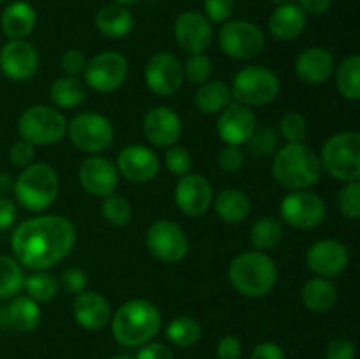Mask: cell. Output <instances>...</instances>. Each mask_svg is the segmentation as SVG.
<instances>
[{
  "instance_id": "6da1fadb",
  "label": "cell",
  "mask_w": 360,
  "mask_h": 359,
  "mask_svg": "<svg viewBox=\"0 0 360 359\" xmlns=\"http://www.w3.org/2000/svg\"><path fill=\"white\" fill-rule=\"evenodd\" d=\"M76 243V227L63 215H37L14 229L11 248L21 266L46 271L65 259Z\"/></svg>"
},
{
  "instance_id": "7a4b0ae2",
  "label": "cell",
  "mask_w": 360,
  "mask_h": 359,
  "mask_svg": "<svg viewBox=\"0 0 360 359\" xmlns=\"http://www.w3.org/2000/svg\"><path fill=\"white\" fill-rule=\"evenodd\" d=\"M271 171L278 185L295 192L316 185L322 178L323 168L320 155L304 143H287L273 155Z\"/></svg>"
},
{
  "instance_id": "3957f363",
  "label": "cell",
  "mask_w": 360,
  "mask_h": 359,
  "mask_svg": "<svg viewBox=\"0 0 360 359\" xmlns=\"http://www.w3.org/2000/svg\"><path fill=\"white\" fill-rule=\"evenodd\" d=\"M160 327V310L143 298L129 299L111 317L112 336L125 347H143L157 336Z\"/></svg>"
},
{
  "instance_id": "277c9868",
  "label": "cell",
  "mask_w": 360,
  "mask_h": 359,
  "mask_svg": "<svg viewBox=\"0 0 360 359\" xmlns=\"http://www.w3.org/2000/svg\"><path fill=\"white\" fill-rule=\"evenodd\" d=\"M229 282L246 298H262L274 289L278 267L274 260L260 250L243 252L229 264Z\"/></svg>"
},
{
  "instance_id": "5b68a950",
  "label": "cell",
  "mask_w": 360,
  "mask_h": 359,
  "mask_svg": "<svg viewBox=\"0 0 360 359\" xmlns=\"http://www.w3.org/2000/svg\"><path fill=\"white\" fill-rule=\"evenodd\" d=\"M13 192L25 210H48L60 194L58 172L46 162H34L21 169L20 176L14 180Z\"/></svg>"
},
{
  "instance_id": "8992f818",
  "label": "cell",
  "mask_w": 360,
  "mask_h": 359,
  "mask_svg": "<svg viewBox=\"0 0 360 359\" xmlns=\"http://www.w3.org/2000/svg\"><path fill=\"white\" fill-rule=\"evenodd\" d=\"M323 171L340 182L360 180V132L345 130L330 136L320 151Z\"/></svg>"
},
{
  "instance_id": "52a82bcc",
  "label": "cell",
  "mask_w": 360,
  "mask_h": 359,
  "mask_svg": "<svg viewBox=\"0 0 360 359\" xmlns=\"http://www.w3.org/2000/svg\"><path fill=\"white\" fill-rule=\"evenodd\" d=\"M232 97L248 108L266 106L280 95V76L266 65H246L232 77Z\"/></svg>"
},
{
  "instance_id": "ba28073f",
  "label": "cell",
  "mask_w": 360,
  "mask_h": 359,
  "mask_svg": "<svg viewBox=\"0 0 360 359\" xmlns=\"http://www.w3.org/2000/svg\"><path fill=\"white\" fill-rule=\"evenodd\" d=\"M67 118L55 106L35 104L21 113L18 132L21 139L34 146H51L60 143L67 134Z\"/></svg>"
},
{
  "instance_id": "9c48e42d",
  "label": "cell",
  "mask_w": 360,
  "mask_h": 359,
  "mask_svg": "<svg viewBox=\"0 0 360 359\" xmlns=\"http://www.w3.org/2000/svg\"><path fill=\"white\" fill-rule=\"evenodd\" d=\"M67 136L77 150L88 155L105 151L115 139V127L108 116L94 111H83L67 123Z\"/></svg>"
},
{
  "instance_id": "30bf717a",
  "label": "cell",
  "mask_w": 360,
  "mask_h": 359,
  "mask_svg": "<svg viewBox=\"0 0 360 359\" xmlns=\"http://www.w3.org/2000/svg\"><path fill=\"white\" fill-rule=\"evenodd\" d=\"M218 46L231 58L252 60L266 48V35L252 21L229 20L218 30Z\"/></svg>"
},
{
  "instance_id": "8fae6325",
  "label": "cell",
  "mask_w": 360,
  "mask_h": 359,
  "mask_svg": "<svg viewBox=\"0 0 360 359\" xmlns=\"http://www.w3.org/2000/svg\"><path fill=\"white\" fill-rule=\"evenodd\" d=\"M83 76L86 87L97 94H112L129 77V60L118 51H102L88 60Z\"/></svg>"
},
{
  "instance_id": "7c38bea8",
  "label": "cell",
  "mask_w": 360,
  "mask_h": 359,
  "mask_svg": "<svg viewBox=\"0 0 360 359\" xmlns=\"http://www.w3.org/2000/svg\"><path fill=\"white\" fill-rule=\"evenodd\" d=\"M146 246L158 260L174 264L185 259L190 241L181 225L169 218H158L148 227Z\"/></svg>"
},
{
  "instance_id": "4fadbf2b",
  "label": "cell",
  "mask_w": 360,
  "mask_h": 359,
  "mask_svg": "<svg viewBox=\"0 0 360 359\" xmlns=\"http://www.w3.org/2000/svg\"><path fill=\"white\" fill-rule=\"evenodd\" d=\"M326 201L311 190H295L287 194L280 204L281 220L301 231L319 227L326 220Z\"/></svg>"
},
{
  "instance_id": "5bb4252c",
  "label": "cell",
  "mask_w": 360,
  "mask_h": 359,
  "mask_svg": "<svg viewBox=\"0 0 360 359\" xmlns=\"http://www.w3.org/2000/svg\"><path fill=\"white\" fill-rule=\"evenodd\" d=\"M185 73L183 63L174 53H155L144 67V81L150 92L158 97H171L181 88Z\"/></svg>"
},
{
  "instance_id": "9a60e30c",
  "label": "cell",
  "mask_w": 360,
  "mask_h": 359,
  "mask_svg": "<svg viewBox=\"0 0 360 359\" xmlns=\"http://www.w3.org/2000/svg\"><path fill=\"white\" fill-rule=\"evenodd\" d=\"M350 264L347 245L338 239H319L306 252V266L315 277L336 278Z\"/></svg>"
},
{
  "instance_id": "2e32d148",
  "label": "cell",
  "mask_w": 360,
  "mask_h": 359,
  "mask_svg": "<svg viewBox=\"0 0 360 359\" xmlns=\"http://www.w3.org/2000/svg\"><path fill=\"white\" fill-rule=\"evenodd\" d=\"M174 39L186 53H204L214 39L213 23L199 11H185L174 21Z\"/></svg>"
},
{
  "instance_id": "e0dca14e",
  "label": "cell",
  "mask_w": 360,
  "mask_h": 359,
  "mask_svg": "<svg viewBox=\"0 0 360 359\" xmlns=\"http://www.w3.org/2000/svg\"><path fill=\"white\" fill-rule=\"evenodd\" d=\"M213 187L206 176L188 172L181 176L174 187V203L179 211L188 217H200L213 204Z\"/></svg>"
},
{
  "instance_id": "ac0fdd59",
  "label": "cell",
  "mask_w": 360,
  "mask_h": 359,
  "mask_svg": "<svg viewBox=\"0 0 360 359\" xmlns=\"http://www.w3.org/2000/svg\"><path fill=\"white\" fill-rule=\"evenodd\" d=\"M39 51L27 39H9L0 49V70L11 81H27L37 73Z\"/></svg>"
},
{
  "instance_id": "d6986e66",
  "label": "cell",
  "mask_w": 360,
  "mask_h": 359,
  "mask_svg": "<svg viewBox=\"0 0 360 359\" xmlns=\"http://www.w3.org/2000/svg\"><path fill=\"white\" fill-rule=\"evenodd\" d=\"M116 169L127 182L148 183L160 171V160L150 146L129 144L118 153Z\"/></svg>"
},
{
  "instance_id": "ffe728a7",
  "label": "cell",
  "mask_w": 360,
  "mask_h": 359,
  "mask_svg": "<svg viewBox=\"0 0 360 359\" xmlns=\"http://www.w3.org/2000/svg\"><path fill=\"white\" fill-rule=\"evenodd\" d=\"M77 178H79L81 187L90 196L104 199V197L115 194L118 189L120 172L109 158L101 157V155H91L81 162Z\"/></svg>"
},
{
  "instance_id": "44dd1931",
  "label": "cell",
  "mask_w": 360,
  "mask_h": 359,
  "mask_svg": "<svg viewBox=\"0 0 360 359\" xmlns=\"http://www.w3.org/2000/svg\"><path fill=\"white\" fill-rule=\"evenodd\" d=\"M257 130V116L248 106L232 102L220 113L217 122V132L225 144L243 146L248 143Z\"/></svg>"
},
{
  "instance_id": "7402d4cb",
  "label": "cell",
  "mask_w": 360,
  "mask_h": 359,
  "mask_svg": "<svg viewBox=\"0 0 360 359\" xmlns=\"http://www.w3.org/2000/svg\"><path fill=\"white\" fill-rule=\"evenodd\" d=\"M143 132L148 143L157 148H169L178 143L183 134V122L174 109L157 106L143 120Z\"/></svg>"
},
{
  "instance_id": "603a6c76",
  "label": "cell",
  "mask_w": 360,
  "mask_h": 359,
  "mask_svg": "<svg viewBox=\"0 0 360 359\" xmlns=\"http://www.w3.org/2000/svg\"><path fill=\"white\" fill-rule=\"evenodd\" d=\"M336 60L333 53L322 46H311L299 53L295 60V74L306 84H323L334 76Z\"/></svg>"
},
{
  "instance_id": "cb8c5ba5",
  "label": "cell",
  "mask_w": 360,
  "mask_h": 359,
  "mask_svg": "<svg viewBox=\"0 0 360 359\" xmlns=\"http://www.w3.org/2000/svg\"><path fill=\"white\" fill-rule=\"evenodd\" d=\"M74 320L88 331H101L111 322V305L108 299L95 291H83L76 296L72 306Z\"/></svg>"
},
{
  "instance_id": "d4e9b609",
  "label": "cell",
  "mask_w": 360,
  "mask_h": 359,
  "mask_svg": "<svg viewBox=\"0 0 360 359\" xmlns=\"http://www.w3.org/2000/svg\"><path fill=\"white\" fill-rule=\"evenodd\" d=\"M306 23H308V14L295 2H287L274 7L267 20V28L276 41L288 42L297 39L304 32Z\"/></svg>"
},
{
  "instance_id": "484cf974",
  "label": "cell",
  "mask_w": 360,
  "mask_h": 359,
  "mask_svg": "<svg viewBox=\"0 0 360 359\" xmlns=\"http://www.w3.org/2000/svg\"><path fill=\"white\" fill-rule=\"evenodd\" d=\"M37 25V13L25 0H14L6 6L0 16V27L9 39H27Z\"/></svg>"
},
{
  "instance_id": "4316f807",
  "label": "cell",
  "mask_w": 360,
  "mask_h": 359,
  "mask_svg": "<svg viewBox=\"0 0 360 359\" xmlns=\"http://www.w3.org/2000/svg\"><path fill=\"white\" fill-rule=\"evenodd\" d=\"M213 208L221 222L231 225L243 224L252 211L250 197L236 187H227L213 197Z\"/></svg>"
},
{
  "instance_id": "83f0119b",
  "label": "cell",
  "mask_w": 360,
  "mask_h": 359,
  "mask_svg": "<svg viewBox=\"0 0 360 359\" xmlns=\"http://www.w3.org/2000/svg\"><path fill=\"white\" fill-rule=\"evenodd\" d=\"M95 27L104 37L123 39L132 32L134 16L127 7L118 4H105L95 14Z\"/></svg>"
},
{
  "instance_id": "f1b7e54d",
  "label": "cell",
  "mask_w": 360,
  "mask_h": 359,
  "mask_svg": "<svg viewBox=\"0 0 360 359\" xmlns=\"http://www.w3.org/2000/svg\"><path fill=\"white\" fill-rule=\"evenodd\" d=\"M49 101L56 109H74L86 101L88 87L76 76H60L49 84Z\"/></svg>"
},
{
  "instance_id": "f546056e",
  "label": "cell",
  "mask_w": 360,
  "mask_h": 359,
  "mask_svg": "<svg viewBox=\"0 0 360 359\" xmlns=\"http://www.w3.org/2000/svg\"><path fill=\"white\" fill-rule=\"evenodd\" d=\"M197 109L204 115H220L225 108L234 102L232 90L224 81H206L199 84L195 95H193Z\"/></svg>"
},
{
  "instance_id": "4dcf8cb0",
  "label": "cell",
  "mask_w": 360,
  "mask_h": 359,
  "mask_svg": "<svg viewBox=\"0 0 360 359\" xmlns=\"http://www.w3.org/2000/svg\"><path fill=\"white\" fill-rule=\"evenodd\" d=\"M301 301L311 312H327L338 301V289L333 280L322 277L309 278L301 291Z\"/></svg>"
},
{
  "instance_id": "1f68e13d",
  "label": "cell",
  "mask_w": 360,
  "mask_h": 359,
  "mask_svg": "<svg viewBox=\"0 0 360 359\" xmlns=\"http://www.w3.org/2000/svg\"><path fill=\"white\" fill-rule=\"evenodd\" d=\"M41 306L28 296H20L13 298V301L7 306V322L13 329L20 333H30L41 324Z\"/></svg>"
},
{
  "instance_id": "d6a6232c",
  "label": "cell",
  "mask_w": 360,
  "mask_h": 359,
  "mask_svg": "<svg viewBox=\"0 0 360 359\" xmlns=\"http://www.w3.org/2000/svg\"><path fill=\"white\" fill-rule=\"evenodd\" d=\"M336 88L348 101H360V53L348 55L334 70Z\"/></svg>"
},
{
  "instance_id": "836d02e7",
  "label": "cell",
  "mask_w": 360,
  "mask_h": 359,
  "mask_svg": "<svg viewBox=\"0 0 360 359\" xmlns=\"http://www.w3.org/2000/svg\"><path fill=\"white\" fill-rule=\"evenodd\" d=\"M165 336L176 347H192L202 336V327H200L199 320L188 315L174 317L171 322L165 327Z\"/></svg>"
},
{
  "instance_id": "e575fe53",
  "label": "cell",
  "mask_w": 360,
  "mask_h": 359,
  "mask_svg": "<svg viewBox=\"0 0 360 359\" xmlns=\"http://www.w3.org/2000/svg\"><path fill=\"white\" fill-rule=\"evenodd\" d=\"M250 239L257 250H273L283 239V224L276 217H262L252 225Z\"/></svg>"
},
{
  "instance_id": "d590c367",
  "label": "cell",
  "mask_w": 360,
  "mask_h": 359,
  "mask_svg": "<svg viewBox=\"0 0 360 359\" xmlns=\"http://www.w3.org/2000/svg\"><path fill=\"white\" fill-rule=\"evenodd\" d=\"M23 266L14 257L0 256V299H13L25 287Z\"/></svg>"
},
{
  "instance_id": "8d00e7d4",
  "label": "cell",
  "mask_w": 360,
  "mask_h": 359,
  "mask_svg": "<svg viewBox=\"0 0 360 359\" xmlns=\"http://www.w3.org/2000/svg\"><path fill=\"white\" fill-rule=\"evenodd\" d=\"M25 292L37 303H48L58 292V282L48 271H35L25 278Z\"/></svg>"
},
{
  "instance_id": "74e56055",
  "label": "cell",
  "mask_w": 360,
  "mask_h": 359,
  "mask_svg": "<svg viewBox=\"0 0 360 359\" xmlns=\"http://www.w3.org/2000/svg\"><path fill=\"white\" fill-rule=\"evenodd\" d=\"M132 204L118 194H111V196L104 197L102 201V217L105 222L115 227H127L132 220Z\"/></svg>"
},
{
  "instance_id": "f35d334b",
  "label": "cell",
  "mask_w": 360,
  "mask_h": 359,
  "mask_svg": "<svg viewBox=\"0 0 360 359\" xmlns=\"http://www.w3.org/2000/svg\"><path fill=\"white\" fill-rule=\"evenodd\" d=\"M248 151L255 157H271L280 148V137H278L276 130L264 127V129H257L252 134V137L246 143Z\"/></svg>"
},
{
  "instance_id": "ab89813d",
  "label": "cell",
  "mask_w": 360,
  "mask_h": 359,
  "mask_svg": "<svg viewBox=\"0 0 360 359\" xmlns=\"http://www.w3.org/2000/svg\"><path fill=\"white\" fill-rule=\"evenodd\" d=\"M183 73L190 83L202 84L210 81L211 74H213V62L206 53H192L183 63Z\"/></svg>"
},
{
  "instance_id": "60d3db41",
  "label": "cell",
  "mask_w": 360,
  "mask_h": 359,
  "mask_svg": "<svg viewBox=\"0 0 360 359\" xmlns=\"http://www.w3.org/2000/svg\"><path fill=\"white\" fill-rule=\"evenodd\" d=\"M308 120H306L304 115L297 111L287 113L280 122V136L287 143H302L306 136H308Z\"/></svg>"
},
{
  "instance_id": "b9f144b4",
  "label": "cell",
  "mask_w": 360,
  "mask_h": 359,
  "mask_svg": "<svg viewBox=\"0 0 360 359\" xmlns=\"http://www.w3.org/2000/svg\"><path fill=\"white\" fill-rule=\"evenodd\" d=\"M164 160H165V168L169 169V172L179 176V178L188 175V172H192L193 158L185 146L172 144V146L165 148Z\"/></svg>"
},
{
  "instance_id": "7bdbcfd3",
  "label": "cell",
  "mask_w": 360,
  "mask_h": 359,
  "mask_svg": "<svg viewBox=\"0 0 360 359\" xmlns=\"http://www.w3.org/2000/svg\"><path fill=\"white\" fill-rule=\"evenodd\" d=\"M338 206L347 218H352V220L360 218V180L345 183L338 196Z\"/></svg>"
},
{
  "instance_id": "ee69618b",
  "label": "cell",
  "mask_w": 360,
  "mask_h": 359,
  "mask_svg": "<svg viewBox=\"0 0 360 359\" xmlns=\"http://www.w3.org/2000/svg\"><path fill=\"white\" fill-rule=\"evenodd\" d=\"M236 9V0H204V14L211 23L224 25L231 20Z\"/></svg>"
},
{
  "instance_id": "f6af8a7d",
  "label": "cell",
  "mask_w": 360,
  "mask_h": 359,
  "mask_svg": "<svg viewBox=\"0 0 360 359\" xmlns=\"http://www.w3.org/2000/svg\"><path fill=\"white\" fill-rule=\"evenodd\" d=\"M9 160L18 169L28 168L35 162V146L25 139L16 141L9 150Z\"/></svg>"
},
{
  "instance_id": "bcb514c9",
  "label": "cell",
  "mask_w": 360,
  "mask_h": 359,
  "mask_svg": "<svg viewBox=\"0 0 360 359\" xmlns=\"http://www.w3.org/2000/svg\"><path fill=\"white\" fill-rule=\"evenodd\" d=\"M88 58L81 49H67L60 56V67L67 76H79L86 69Z\"/></svg>"
},
{
  "instance_id": "7dc6e473",
  "label": "cell",
  "mask_w": 360,
  "mask_h": 359,
  "mask_svg": "<svg viewBox=\"0 0 360 359\" xmlns=\"http://www.w3.org/2000/svg\"><path fill=\"white\" fill-rule=\"evenodd\" d=\"M218 165L227 172H238L245 165V151H243V148L227 144L218 155Z\"/></svg>"
},
{
  "instance_id": "c3c4849f",
  "label": "cell",
  "mask_w": 360,
  "mask_h": 359,
  "mask_svg": "<svg viewBox=\"0 0 360 359\" xmlns=\"http://www.w3.org/2000/svg\"><path fill=\"white\" fill-rule=\"evenodd\" d=\"M355 344L347 336L333 338L326 348V359H355Z\"/></svg>"
},
{
  "instance_id": "681fc988",
  "label": "cell",
  "mask_w": 360,
  "mask_h": 359,
  "mask_svg": "<svg viewBox=\"0 0 360 359\" xmlns=\"http://www.w3.org/2000/svg\"><path fill=\"white\" fill-rule=\"evenodd\" d=\"M88 277L83 270L79 267H69L65 273L62 275V285L67 292H72V294H81L83 291H86Z\"/></svg>"
},
{
  "instance_id": "f907efd6",
  "label": "cell",
  "mask_w": 360,
  "mask_h": 359,
  "mask_svg": "<svg viewBox=\"0 0 360 359\" xmlns=\"http://www.w3.org/2000/svg\"><path fill=\"white\" fill-rule=\"evenodd\" d=\"M136 359H174L171 347L160 341H148L137 352Z\"/></svg>"
},
{
  "instance_id": "816d5d0a",
  "label": "cell",
  "mask_w": 360,
  "mask_h": 359,
  "mask_svg": "<svg viewBox=\"0 0 360 359\" xmlns=\"http://www.w3.org/2000/svg\"><path fill=\"white\" fill-rule=\"evenodd\" d=\"M241 341L236 336H224L217 344V358L218 359H239L241 358Z\"/></svg>"
},
{
  "instance_id": "f5cc1de1",
  "label": "cell",
  "mask_w": 360,
  "mask_h": 359,
  "mask_svg": "<svg viewBox=\"0 0 360 359\" xmlns=\"http://www.w3.org/2000/svg\"><path fill=\"white\" fill-rule=\"evenodd\" d=\"M250 359H287L283 348L273 341H262L252 351Z\"/></svg>"
},
{
  "instance_id": "db71d44e",
  "label": "cell",
  "mask_w": 360,
  "mask_h": 359,
  "mask_svg": "<svg viewBox=\"0 0 360 359\" xmlns=\"http://www.w3.org/2000/svg\"><path fill=\"white\" fill-rule=\"evenodd\" d=\"M16 220V204L7 196H0V231H6Z\"/></svg>"
},
{
  "instance_id": "11a10c76",
  "label": "cell",
  "mask_w": 360,
  "mask_h": 359,
  "mask_svg": "<svg viewBox=\"0 0 360 359\" xmlns=\"http://www.w3.org/2000/svg\"><path fill=\"white\" fill-rule=\"evenodd\" d=\"M297 6L306 14H323L330 9L333 0H297Z\"/></svg>"
},
{
  "instance_id": "9f6ffc18",
  "label": "cell",
  "mask_w": 360,
  "mask_h": 359,
  "mask_svg": "<svg viewBox=\"0 0 360 359\" xmlns=\"http://www.w3.org/2000/svg\"><path fill=\"white\" fill-rule=\"evenodd\" d=\"M14 189V178L6 171H0V196H7Z\"/></svg>"
},
{
  "instance_id": "6f0895ef",
  "label": "cell",
  "mask_w": 360,
  "mask_h": 359,
  "mask_svg": "<svg viewBox=\"0 0 360 359\" xmlns=\"http://www.w3.org/2000/svg\"><path fill=\"white\" fill-rule=\"evenodd\" d=\"M115 4H118V6H123V7H130V6H136V4H139L141 0H112Z\"/></svg>"
},
{
  "instance_id": "680465c9",
  "label": "cell",
  "mask_w": 360,
  "mask_h": 359,
  "mask_svg": "<svg viewBox=\"0 0 360 359\" xmlns=\"http://www.w3.org/2000/svg\"><path fill=\"white\" fill-rule=\"evenodd\" d=\"M269 2H273V4H287V2H294V0H269Z\"/></svg>"
},
{
  "instance_id": "91938a15",
  "label": "cell",
  "mask_w": 360,
  "mask_h": 359,
  "mask_svg": "<svg viewBox=\"0 0 360 359\" xmlns=\"http://www.w3.org/2000/svg\"><path fill=\"white\" fill-rule=\"evenodd\" d=\"M111 359H132V358H127V355H116V358H111Z\"/></svg>"
},
{
  "instance_id": "94428289",
  "label": "cell",
  "mask_w": 360,
  "mask_h": 359,
  "mask_svg": "<svg viewBox=\"0 0 360 359\" xmlns=\"http://www.w3.org/2000/svg\"><path fill=\"white\" fill-rule=\"evenodd\" d=\"M9 2H14V0H0V4H9Z\"/></svg>"
}]
</instances>
